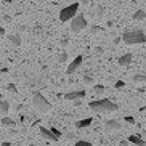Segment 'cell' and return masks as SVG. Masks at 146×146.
<instances>
[{
    "instance_id": "1",
    "label": "cell",
    "mask_w": 146,
    "mask_h": 146,
    "mask_svg": "<svg viewBox=\"0 0 146 146\" xmlns=\"http://www.w3.org/2000/svg\"><path fill=\"white\" fill-rule=\"evenodd\" d=\"M90 109H93L95 112H112V111H117L119 106L116 103H112L111 100H96V101H90Z\"/></svg>"
},
{
    "instance_id": "2",
    "label": "cell",
    "mask_w": 146,
    "mask_h": 146,
    "mask_svg": "<svg viewBox=\"0 0 146 146\" xmlns=\"http://www.w3.org/2000/svg\"><path fill=\"white\" fill-rule=\"evenodd\" d=\"M32 106H34V109L37 112H40V114H47V112L52 109V103H50L42 93H35L34 96H32Z\"/></svg>"
},
{
    "instance_id": "3",
    "label": "cell",
    "mask_w": 146,
    "mask_h": 146,
    "mask_svg": "<svg viewBox=\"0 0 146 146\" xmlns=\"http://www.w3.org/2000/svg\"><path fill=\"white\" fill-rule=\"evenodd\" d=\"M125 43L129 45H135V43H146V35L141 31H130V32H124V35L120 37Z\"/></svg>"
},
{
    "instance_id": "4",
    "label": "cell",
    "mask_w": 146,
    "mask_h": 146,
    "mask_svg": "<svg viewBox=\"0 0 146 146\" xmlns=\"http://www.w3.org/2000/svg\"><path fill=\"white\" fill-rule=\"evenodd\" d=\"M77 10H79V3H72V5H69V7H66V8H63L60 11V19L63 23L72 19V18L77 15Z\"/></svg>"
},
{
    "instance_id": "5",
    "label": "cell",
    "mask_w": 146,
    "mask_h": 146,
    "mask_svg": "<svg viewBox=\"0 0 146 146\" xmlns=\"http://www.w3.org/2000/svg\"><path fill=\"white\" fill-rule=\"evenodd\" d=\"M71 21V31L72 32H80L82 29H85L87 26V19L84 15H77V16H74L72 19H69Z\"/></svg>"
},
{
    "instance_id": "6",
    "label": "cell",
    "mask_w": 146,
    "mask_h": 146,
    "mask_svg": "<svg viewBox=\"0 0 146 146\" xmlns=\"http://www.w3.org/2000/svg\"><path fill=\"white\" fill-rule=\"evenodd\" d=\"M120 129H122V124H120L119 120L111 119V120H106V122H104V132H108V133L117 132V130H120Z\"/></svg>"
},
{
    "instance_id": "7",
    "label": "cell",
    "mask_w": 146,
    "mask_h": 146,
    "mask_svg": "<svg viewBox=\"0 0 146 146\" xmlns=\"http://www.w3.org/2000/svg\"><path fill=\"white\" fill-rule=\"evenodd\" d=\"M40 135H42L45 140H48V141H52V143L60 141V137H56L55 133H53L52 130H48L47 127H40Z\"/></svg>"
},
{
    "instance_id": "8",
    "label": "cell",
    "mask_w": 146,
    "mask_h": 146,
    "mask_svg": "<svg viewBox=\"0 0 146 146\" xmlns=\"http://www.w3.org/2000/svg\"><path fill=\"white\" fill-rule=\"evenodd\" d=\"M82 61H84V58L82 56H76L72 60V63H69V66H68V69H66V72L71 76L72 72H76L79 68H80V64H82Z\"/></svg>"
},
{
    "instance_id": "9",
    "label": "cell",
    "mask_w": 146,
    "mask_h": 146,
    "mask_svg": "<svg viewBox=\"0 0 146 146\" xmlns=\"http://www.w3.org/2000/svg\"><path fill=\"white\" fill-rule=\"evenodd\" d=\"M84 96H85V90H76V92H71V93H66V95H64V98L68 100V101L84 98Z\"/></svg>"
},
{
    "instance_id": "10",
    "label": "cell",
    "mask_w": 146,
    "mask_h": 146,
    "mask_svg": "<svg viewBox=\"0 0 146 146\" xmlns=\"http://www.w3.org/2000/svg\"><path fill=\"white\" fill-rule=\"evenodd\" d=\"M132 60H133V56L130 55V53H125L124 56H120L119 58V66H122V68H125V66H130V63H132Z\"/></svg>"
},
{
    "instance_id": "11",
    "label": "cell",
    "mask_w": 146,
    "mask_h": 146,
    "mask_svg": "<svg viewBox=\"0 0 146 146\" xmlns=\"http://www.w3.org/2000/svg\"><path fill=\"white\" fill-rule=\"evenodd\" d=\"M129 141L132 143V145H141V146L146 145V141H145V140H141L138 135H130V137H129Z\"/></svg>"
},
{
    "instance_id": "12",
    "label": "cell",
    "mask_w": 146,
    "mask_h": 146,
    "mask_svg": "<svg viewBox=\"0 0 146 146\" xmlns=\"http://www.w3.org/2000/svg\"><path fill=\"white\" fill-rule=\"evenodd\" d=\"M132 18L135 19V21H143V19L146 18V11H143V10H137V11L132 15Z\"/></svg>"
},
{
    "instance_id": "13",
    "label": "cell",
    "mask_w": 146,
    "mask_h": 146,
    "mask_svg": "<svg viewBox=\"0 0 146 146\" xmlns=\"http://www.w3.org/2000/svg\"><path fill=\"white\" fill-rule=\"evenodd\" d=\"M2 125L3 127H8V129H13V127H16V122L13 119H10V117H3L2 119Z\"/></svg>"
},
{
    "instance_id": "14",
    "label": "cell",
    "mask_w": 146,
    "mask_h": 146,
    "mask_svg": "<svg viewBox=\"0 0 146 146\" xmlns=\"http://www.w3.org/2000/svg\"><path fill=\"white\" fill-rule=\"evenodd\" d=\"M92 124V119L88 117V119H82V120H79V122H76V127L77 129H85V127H88V125Z\"/></svg>"
},
{
    "instance_id": "15",
    "label": "cell",
    "mask_w": 146,
    "mask_h": 146,
    "mask_svg": "<svg viewBox=\"0 0 146 146\" xmlns=\"http://www.w3.org/2000/svg\"><path fill=\"white\" fill-rule=\"evenodd\" d=\"M8 109H10L8 101H3V100H0V111L3 112V114H7V112H8Z\"/></svg>"
},
{
    "instance_id": "16",
    "label": "cell",
    "mask_w": 146,
    "mask_h": 146,
    "mask_svg": "<svg viewBox=\"0 0 146 146\" xmlns=\"http://www.w3.org/2000/svg\"><path fill=\"white\" fill-rule=\"evenodd\" d=\"M104 90H106V88H104V85H101V84H96V85L93 87V92L96 95H101V93H104Z\"/></svg>"
},
{
    "instance_id": "17",
    "label": "cell",
    "mask_w": 146,
    "mask_h": 146,
    "mask_svg": "<svg viewBox=\"0 0 146 146\" xmlns=\"http://www.w3.org/2000/svg\"><path fill=\"white\" fill-rule=\"evenodd\" d=\"M8 40L13 43V45H16V47H19V45H21V40L18 39L16 35H8Z\"/></svg>"
},
{
    "instance_id": "18",
    "label": "cell",
    "mask_w": 146,
    "mask_h": 146,
    "mask_svg": "<svg viewBox=\"0 0 146 146\" xmlns=\"http://www.w3.org/2000/svg\"><path fill=\"white\" fill-rule=\"evenodd\" d=\"M132 79H133V82H145L146 80V76H143V74H135Z\"/></svg>"
},
{
    "instance_id": "19",
    "label": "cell",
    "mask_w": 146,
    "mask_h": 146,
    "mask_svg": "<svg viewBox=\"0 0 146 146\" xmlns=\"http://www.w3.org/2000/svg\"><path fill=\"white\" fill-rule=\"evenodd\" d=\"M7 88H8V92H11V93H18L16 87H15L13 84H8V85H7Z\"/></svg>"
},
{
    "instance_id": "20",
    "label": "cell",
    "mask_w": 146,
    "mask_h": 146,
    "mask_svg": "<svg viewBox=\"0 0 146 146\" xmlns=\"http://www.w3.org/2000/svg\"><path fill=\"white\" fill-rule=\"evenodd\" d=\"M66 60H68V53H66V52H63V53L60 55V63H64Z\"/></svg>"
},
{
    "instance_id": "21",
    "label": "cell",
    "mask_w": 146,
    "mask_h": 146,
    "mask_svg": "<svg viewBox=\"0 0 146 146\" xmlns=\"http://www.w3.org/2000/svg\"><path fill=\"white\" fill-rule=\"evenodd\" d=\"M125 122L130 124V125H133V124H135V119H133L132 116H125Z\"/></svg>"
},
{
    "instance_id": "22",
    "label": "cell",
    "mask_w": 146,
    "mask_h": 146,
    "mask_svg": "<svg viewBox=\"0 0 146 146\" xmlns=\"http://www.w3.org/2000/svg\"><path fill=\"white\" fill-rule=\"evenodd\" d=\"M76 146H92V143L90 141H77Z\"/></svg>"
},
{
    "instance_id": "23",
    "label": "cell",
    "mask_w": 146,
    "mask_h": 146,
    "mask_svg": "<svg viewBox=\"0 0 146 146\" xmlns=\"http://www.w3.org/2000/svg\"><path fill=\"white\" fill-rule=\"evenodd\" d=\"M124 85H125V82H124V80H117V82H116V85H114V87H116V88H122Z\"/></svg>"
},
{
    "instance_id": "24",
    "label": "cell",
    "mask_w": 146,
    "mask_h": 146,
    "mask_svg": "<svg viewBox=\"0 0 146 146\" xmlns=\"http://www.w3.org/2000/svg\"><path fill=\"white\" fill-rule=\"evenodd\" d=\"M96 16L98 18L103 16V7H98V8H96Z\"/></svg>"
},
{
    "instance_id": "25",
    "label": "cell",
    "mask_w": 146,
    "mask_h": 146,
    "mask_svg": "<svg viewBox=\"0 0 146 146\" xmlns=\"http://www.w3.org/2000/svg\"><path fill=\"white\" fill-rule=\"evenodd\" d=\"M84 82H85L87 85H90V84H93V79H92V77H88V76H87V77H84Z\"/></svg>"
},
{
    "instance_id": "26",
    "label": "cell",
    "mask_w": 146,
    "mask_h": 146,
    "mask_svg": "<svg viewBox=\"0 0 146 146\" xmlns=\"http://www.w3.org/2000/svg\"><path fill=\"white\" fill-rule=\"evenodd\" d=\"M52 132L55 133L56 137H60V138H61V132H60V130H58V129H52Z\"/></svg>"
},
{
    "instance_id": "27",
    "label": "cell",
    "mask_w": 146,
    "mask_h": 146,
    "mask_svg": "<svg viewBox=\"0 0 146 146\" xmlns=\"http://www.w3.org/2000/svg\"><path fill=\"white\" fill-rule=\"evenodd\" d=\"M68 45V39H63L61 40V47H66Z\"/></svg>"
},
{
    "instance_id": "28",
    "label": "cell",
    "mask_w": 146,
    "mask_h": 146,
    "mask_svg": "<svg viewBox=\"0 0 146 146\" xmlns=\"http://www.w3.org/2000/svg\"><path fill=\"white\" fill-rule=\"evenodd\" d=\"M2 35H5V29H3V27H0V37H2Z\"/></svg>"
},
{
    "instance_id": "29",
    "label": "cell",
    "mask_w": 146,
    "mask_h": 146,
    "mask_svg": "<svg viewBox=\"0 0 146 146\" xmlns=\"http://www.w3.org/2000/svg\"><path fill=\"white\" fill-rule=\"evenodd\" d=\"M5 3H11V2H13V0H3Z\"/></svg>"
}]
</instances>
